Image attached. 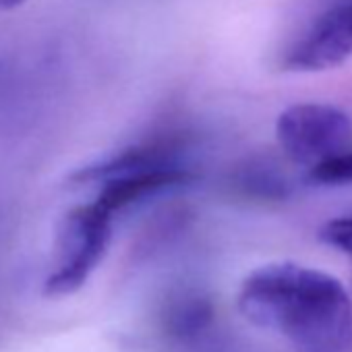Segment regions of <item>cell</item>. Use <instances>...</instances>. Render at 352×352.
<instances>
[{
    "instance_id": "obj_1",
    "label": "cell",
    "mask_w": 352,
    "mask_h": 352,
    "mask_svg": "<svg viewBox=\"0 0 352 352\" xmlns=\"http://www.w3.org/2000/svg\"><path fill=\"white\" fill-rule=\"evenodd\" d=\"M236 302L251 323L298 352H352V296L327 272L292 261L261 265L243 280Z\"/></svg>"
},
{
    "instance_id": "obj_2",
    "label": "cell",
    "mask_w": 352,
    "mask_h": 352,
    "mask_svg": "<svg viewBox=\"0 0 352 352\" xmlns=\"http://www.w3.org/2000/svg\"><path fill=\"white\" fill-rule=\"evenodd\" d=\"M187 133H157L77 170L71 183L96 187V201L114 216L162 191L195 181Z\"/></svg>"
},
{
    "instance_id": "obj_3",
    "label": "cell",
    "mask_w": 352,
    "mask_h": 352,
    "mask_svg": "<svg viewBox=\"0 0 352 352\" xmlns=\"http://www.w3.org/2000/svg\"><path fill=\"white\" fill-rule=\"evenodd\" d=\"M114 214L91 199L71 208L58 222L54 263L46 278L48 296L77 292L102 263L112 239Z\"/></svg>"
},
{
    "instance_id": "obj_4",
    "label": "cell",
    "mask_w": 352,
    "mask_h": 352,
    "mask_svg": "<svg viewBox=\"0 0 352 352\" xmlns=\"http://www.w3.org/2000/svg\"><path fill=\"white\" fill-rule=\"evenodd\" d=\"M350 135V116L329 104L305 102L288 106L276 122V137L286 157L309 170L342 153Z\"/></svg>"
},
{
    "instance_id": "obj_5",
    "label": "cell",
    "mask_w": 352,
    "mask_h": 352,
    "mask_svg": "<svg viewBox=\"0 0 352 352\" xmlns=\"http://www.w3.org/2000/svg\"><path fill=\"white\" fill-rule=\"evenodd\" d=\"M352 56V0L329 7L286 52L292 71H325Z\"/></svg>"
},
{
    "instance_id": "obj_6",
    "label": "cell",
    "mask_w": 352,
    "mask_h": 352,
    "mask_svg": "<svg viewBox=\"0 0 352 352\" xmlns=\"http://www.w3.org/2000/svg\"><path fill=\"white\" fill-rule=\"evenodd\" d=\"M232 185L247 197L278 201L290 195V181L286 179L284 170L272 160H251L243 164L236 172Z\"/></svg>"
},
{
    "instance_id": "obj_7",
    "label": "cell",
    "mask_w": 352,
    "mask_h": 352,
    "mask_svg": "<svg viewBox=\"0 0 352 352\" xmlns=\"http://www.w3.org/2000/svg\"><path fill=\"white\" fill-rule=\"evenodd\" d=\"M309 179L319 185H348L352 183V149H344L342 153L317 164L311 168Z\"/></svg>"
},
{
    "instance_id": "obj_8",
    "label": "cell",
    "mask_w": 352,
    "mask_h": 352,
    "mask_svg": "<svg viewBox=\"0 0 352 352\" xmlns=\"http://www.w3.org/2000/svg\"><path fill=\"white\" fill-rule=\"evenodd\" d=\"M319 241L323 245L352 257V212L327 220L319 228Z\"/></svg>"
},
{
    "instance_id": "obj_9",
    "label": "cell",
    "mask_w": 352,
    "mask_h": 352,
    "mask_svg": "<svg viewBox=\"0 0 352 352\" xmlns=\"http://www.w3.org/2000/svg\"><path fill=\"white\" fill-rule=\"evenodd\" d=\"M28 0H0V13H9L19 7H23Z\"/></svg>"
}]
</instances>
